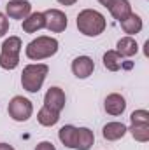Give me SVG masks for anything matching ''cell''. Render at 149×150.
Instances as JSON below:
<instances>
[{
    "label": "cell",
    "instance_id": "16",
    "mask_svg": "<svg viewBox=\"0 0 149 150\" xmlns=\"http://www.w3.org/2000/svg\"><path fill=\"white\" fill-rule=\"evenodd\" d=\"M119 25H121L123 32H125V33H128V37H132V35L140 33V30H142V18H140L139 14L132 12V14H130L126 19H123Z\"/></svg>",
    "mask_w": 149,
    "mask_h": 150
},
{
    "label": "cell",
    "instance_id": "1",
    "mask_svg": "<svg viewBox=\"0 0 149 150\" xmlns=\"http://www.w3.org/2000/svg\"><path fill=\"white\" fill-rule=\"evenodd\" d=\"M75 25H77V30L82 35L98 37L100 33H104V30L107 26V21H105L102 12L95 11V9H84V11H81L77 14Z\"/></svg>",
    "mask_w": 149,
    "mask_h": 150
},
{
    "label": "cell",
    "instance_id": "12",
    "mask_svg": "<svg viewBox=\"0 0 149 150\" xmlns=\"http://www.w3.org/2000/svg\"><path fill=\"white\" fill-rule=\"evenodd\" d=\"M128 133V127L123 122H107L102 129V136L107 142H117Z\"/></svg>",
    "mask_w": 149,
    "mask_h": 150
},
{
    "label": "cell",
    "instance_id": "4",
    "mask_svg": "<svg viewBox=\"0 0 149 150\" xmlns=\"http://www.w3.org/2000/svg\"><path fill=\"white\" fill-rule=\"evenodd\" d=\"M21 38L12 35L5 38L0 49V67L4 70H14L19 65V52H21Z\"/></svg>",
    "mask_w": 149,
    "mask_h": 150
},
{
    "label": "cell",
    "instance_id": "19",
    "mask_svg": "<svg viewBox=\"0 0 149 150\" xmlns=\"http://www.w3.org/2000/svg\"><path fill=\"white\" fill-rule=\"evenodd\" d=\"M104 67L109 72H117L123 67V58L116 52V51H107L104 54Z\"/></svg>",
    "mask_w": 149,
    "mask_h": 150
},
{
    "label": "cell",
    "instance_id": "3",
    "mask_svg": "<svg viewBox=\"0 0 149 150\" xmlns=\"http://www.w3.org/2000/svg\"><path fill=\"white\" fill-rule=\"evenodd\" d=\"M49 74V67L44 63H32L23 68L21 74V86L28 93H39L46 77Z\"/></svg>",
    "mask_w": 149,
    "mask_h": 150
},
{
    "label": "cell",
    "instance_id": "15",
    "mask_svg": "<svg viewBox=\"0 0 149 150\" xmlns=\"http://www.w3.org/2000/svg\"><path fill=\"white\" fill-rule=\"evenodd\" d=\"M95 143V134L88 127H77L75 134V150H90Z\"/></svg>",
    "mask_w": 149,
    "mask_h": 150
},
{
    "label": "cell",
    "instance_id": "24",
    "mask_svg": "<svg viewBox=\"0 0 149 150\" xmlns=\"http://www.w3.org/2000/svg\"><path fill=\"white\" fill-rule=\"evenodd\" d=\"M56 2H58V4H62V5H74L77 0H56Z\"/></svg>",
    "mask_w": 149,
    "mask_h": 150
},
{
    "label": "cell",
    "instance_id": "26",
    "mask_svg": "<svg viewBox=\"0 0 149 150\" xmlns=\"http://www.w3.org/2000/svg\"><path fill=\"white\" fill-rule=\"evenodd\" d=\"M97 2H98V4H102L104 7H107V5L111 4V0H97Z\"/></svg>",
    "mask_w": 149,
    "mask_h": 150
},
{
    "label": "cell",
    "instance_id": "23",
    "mask_svg": "<svg viewBox=\"0 0 149 150\" xmlns=\"http://www.w3.org/2000/svg\"><path fill=\"white\" fill-rule=\"evenodd\" d=\"M35 150H56V147L51 142H40V143H37Z\"/></svg>",
    "mask_w": 149,
    "mask_h": 150
},
{
    "label": "cell",
    "instance_id": "11",
    "mask_svg": "<svg viewBox=\"0 0 149 150\" xmlns=\"http://www.w3.org/2000/svg\"><path fill=\"white\" fill-rule=\"evenodd\" d=\"M107 9H109V12L112 14V18L117 23H121L123 19H126L132 14V5H130L128 0H111Z\"/></svg>",
    "mask_w": 149,
    "mask_h": 150
},
{
    "label": "cell",
    "instance_id": "20",
    "mask_svg": "<svg viewBox=\"0 0 149 150\" xmlns=\"http://www.w3.org/2000/svg\"><path fill=\"white\" fill-rule=\"evenodd\" d=\"M128 131L132 133L133 140H137L140 143L149 142V124H132L128 127Z\"/></svg>",
    "mask_w": 149,
    "mask_h": 150
},
{
    "label": "cell",
    "instance_id": "5",
    "mask_svg": "<svg viewBox=\"0 0 149 150\" xmlns=\"http://www.w3.org/2000/svg\"><path fill=\"white\" fill-rule=\"evenodd\" d=\"M7 112L9 117L16 122H27L32 113H34V105L28 98H23V96H14L9 105H7Z\"/></svg>",
    "mask_w": 149,
    "mask_h": 150
},
{
    "label": "cell",
    "instance_id": "22",
    "mask_svg": "<svg viewBox=\"0 0 149 150\" xmlns=\"http://www.w3.org/2000/svg\"><path fill=\"white\" fill-rule=\"evenodd\" d=\"M7 32H9V19L5 14L0 12V37H4Z\"/></svg>",
    "mask_w": 149,
    "mask_h": 150
},
{
    "label": "cell",
    "instance_id": "18",
    "mask_svg": "<svg viewBox=\"0 0 149 150\" xmlns=\"http://www.w3.org/2000/svg\"><path fill=\"white\" fill-rule=\"evenodd\" d=\"M37 120H39L40 126L51 127V126H54V124L60 120V113L54 112V110H51V108H47V107H42L37 113Z\"/></svg>",
    "mask_w": 149,
    "mask_h": 150
},
{
    "label": "cell",
    "instance_id": "10",
    "mask_svg": "<svg viewBox=\"0 0 149 150\" xmlns=\"http://www.w3.org/2000/svg\"><path fill=\"white\" fill-rule=\"evenodd\" d=\"M104 108L109 115L117 117V115H121L126 110V100L119 93H111V94H107V98L104 101Z\"/></svg>",
    "mask_w": 149,
    "mask_h": 150
},
{
    "label": "cell",
    "instance_id": "17",
    "mask_svg": "<svg viewBox=\"0 0 149 150\" xmlns=\"http://www.w3.org/2000/svg\"><path fill=\"white\" fill-rule=\"evenodd\" d=\"M75 134H77V127L72 126V124H67V126L60 127V131H58V138L63 143V147L74 150H75Z\"/></svg>",
    "mask_w": 149,
    "mask_h": 150
},
{
    "label": "cell",
    "instance_id": "14",
    "mask_svg": "<svg viewBox=\"0 0 149 150\" xmlns=\"http://www.w3.org/2000/svg\"><path fill=\"white\" fill-rule=\"evenodd\" d=\"M23 32L27 33H35L39 30L46 28V18H44V12H30L28 18L23 19Z\"/></svg>",
    "mask_w": 149,
    "mask_h": 150
},
{
    "label": "cell",
    "instance_id": "21",
    "mask_svg": "<svg viewBox=\"0 0 149 150\" xmlns=\"http://www.w3.org/2000/svg\"><path fill=\"white\" fill-rule=\"evenodd\" d=\"M132 124H149V112L140 108V110H133L130 115Z\"/></svg>",
    "mask_w": 149,
    "mask_h": 150
},
{
    "label": "cell",
    "instance_id": "13",
    "mask_svg": "<svg viewBox=\"0 0 149 150\" xmlns=\"http://www.w3.org/2000/svg\"><path fill=\"white\" fill-rule=\"evenodd\" d=\"M116 52L121 58H132L139 52V44L133 37H123L116 44Z\"/></svg>",
    "mask_w": 149,
    "mask_h": 150
},
{
    "label": "cell",
    "instance_id": "25",
    "mask_svg": "<svg viewBox=\"0 0 149 150\" xmlns=\"http://www.w3.org/2000/svg\"><path fill=\"white\" fill-rule=\"evenodd\" d=\"M0 150H14V147L9 143H0Z\"/></svg>",
    "mask_w": 149,
    "mask_h": 150
},
{
    "label": "cell",
    "instance_id": "8",
    "mask_svg": "<svg viewBox=\"0 0 149 150\" xmlns=\"http://www.w3.org/2000/svg\"><path fill=\"white\" fill-rule=\"evenodd\" d=\"M5 12L11 19H25L32 12V4L27 0H11L5 5Z\"/></svg>",
    "mask_w": 149,
    "mask_h": 150
},
{
    "label": "cell",
    "instance_id": "6",
    "mask_svg": "<svg viewBox=\"0 0 149 150\" xmlns=\"http://www.w3.org/2000/svg\"><path fill=\"white\" fill-rule=\"evenodd\" d=\"M44 18H46V28L51 33H62L69 26V19H67L65 12L60 11V9H47V11H44Z\"/></svg>",
    "mask_w": 149,
    "mask_h": 150
},
{
    "label": "cell",
    "instance_id": "7",
    "mask_svg": "<svg viewBox=\"0 0 149 150\" xmlns=\"http://www.w3.org/2000/svg\"><path fill=\"white\" fill-rule=\"evenodd\" d=\"M65 103H67V98H65V93L63 89L53 86L46 91V96H44V107L54 110V112H62L65 108Z\"/></svg>",
    "mask_w": 149,
    "mask_h": 150
},
{
    "label": "cell",
    "instance_id": "9",
    "mask_svg": "<svg viewBox=\"0 0 149 150\" xmlns=\"http://www.w3.org/2000/svg\"><path fill=\"white\" fill-rule=\"evenodd\" d=\"M95 70V63L90 56H77L72 61V74L77 79H88Z\"/></svg>",
    "mask_w": 149,
    "mask_h": 150
},
{
    "label": "cell",
    "instance_id": "2",
    "mask_svg": "<svg viewBox=\"0 0 149 150\" xmlns=\"http://www.w3.org/2000/svg\"><path fill=\"white\" fill-rule=\"evenodd\" d=\"M58 40L54 37H47V35H40V37L34 38L27 49H25V54L28 59L32 61H40V59H46V58H51L58 52Z\"/></svg>",
    "mask_w": 149,
    "mask_h": 150
}]
</instances>
